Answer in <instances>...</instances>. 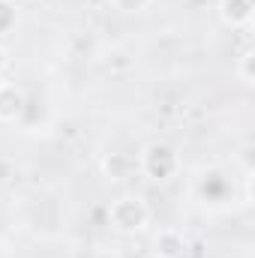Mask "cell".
<instances>
[{"label":"cell","mask_w":255,"mask_h":258,"mask_svg":"<svg viewBox=\"0 0 255 258\" xmlns=\"http://www.w3.org/2000/svg\"><path fill=\"white\" fill-rule=\"evenodd\" d=\"M132 168H135V159H129L123 153H117V156H111V159L105 162V171H108L114 180H126Z\"/></svg>","instance_id":"5b68a950"},{"label":"cell","mask_w":255,"mask_h":258,"mask_svg":"<svg viewBox=\"0 0 255 258\" xmlns=\"http://www.w3.org/2000/svg\"><path fill=\"white\" fill-rule=\"evenodd\" d=\"M222 18L228 24H246L252 18V3L249 0H222Z\"/></svg>","instance_id":"277c9868"},{"label":"cell","mask_w":255,"mask_h":258,"mask_svg":"<svg viewBox=\"0 0 255 258\" xmlns=\"http://www.w3.org/2000/svg\"><path fill=\"white\" fill-rule=\"evenodd\" d=\"M24 105L21 90H15L12 84H0V120H12Z\"/></svg>","instance_id":"3957f363"},{"label":"cell","mask_w":255,"mask_h":258,"mask_svg":"<svg viewBox=\"0 0 255 258\" xmlns=\"http://www.w3.org/2000/svg\"><path fill=\"white\" fill-rule=\"evenodd\" d=\"M150 0H114V6L117 9H123V12H138V9H144Z\"/></svg>","instance_id":"52a82bcc"},{"label":"cell","mask_w":255,"mask_h":258,"mask_svg":"<svg viewBox=\"0 0 255 258\" xmlns=\"http://www.w3.org/2000/svg\"><path fill=\"white\" fill-rule=\"evenodd\" d=\"M111 219H114L117 228L135 231V228H141V225L147 222V207H144V201H138V198H120V201L111 207Z\"/></svg>","instance_id":"7a4b0ae2"},{"label":"cell","mask_w":255,"mask_h":258,"mask_svg":"<svg viewBox=\"0 0 255 258\" xmlns=\"http://www.w3.org/2000/svg\"><path fill=\"white\" fill-rule=\"evenodd\" d=\"M9 63V60H6V51H3V48H0V69H3V66Z\"/></svg>","instance_id":"ba28073f"},{"label":"cell","mask_w":255,"mask_h":258,"mask_svg":"<svg viewBox=\"0 0 255 258\" xmlns=\"http://www.w3.org/2000/svg\"><path fill=\"white\" fill-rule=\"evenodd\" d=\"M12 21H15V12H12V6L0 0V33H3V30H9V24H12Z\"/></svg>","instance_id":"8992f818"},{"label":"cell","mask_w":255,"mask_h":258,"mask_svg":"<svg viewBox=\"0 0 255 258\" xmlns=\"http://www.w3.org/2000/svg\"><path fill=\"white\" fill-rule=\"evenodd\" d=\"M177 168V153L168 147V144H150L147 153H144V171L153 177V180H165L171 177Z\"/></svg>","instance_id":"6da1fadb"}]
</instances>
